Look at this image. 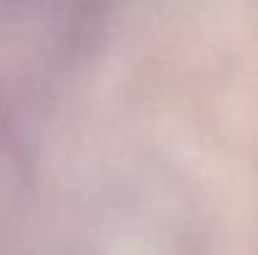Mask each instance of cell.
I'll return each instance as SVG.
<instances>
[{
	"mask_svg": "<svg viewBox=\"0 0 258 255\" xmlns=\"http://www.w3.org/2000/svg\"><path fill=\"white\" fill-rule=\"evenodd\" d=\"M113 0H0V105L76 60Z\"/></svg>",
	"mask_w": 258,
	"mask_h": 255,
	"instance_id": "cell-1",
	"label": "cell"
}]
</instances>
